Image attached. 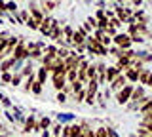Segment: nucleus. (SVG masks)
<instances>
[{
  "mask_svg": "<svg viewBox=\"0 0 152 137\" xmlns=\"http://www.w3.org/2000/svg\"><path fill=\"white\" fill-rule=\"evenodd\" d=\"M131 93H133V86H131V84H126L122 89H118L116 101L120 103V105H124V103H127V101L131 99Z\"/></svg>",
  "mask_w": 152,
  "mask_h": 137,
  "instance_id": "f257e3e1",
  "label": "nucleus"
},
{
  "mask_svg": "<svg viewBox=\"0 0 152 137\" xmlns=\"http://www.w3.org/2000/svg\"><path fill=\"white\" fill-rule=\"evenodd\" d=\"M28 53H31V51H28V50L25 48V44H23V42H19V44L15 46V48H13V53H12V57L15 59V61H21V59H25Z\"/></svg>",
  "mask_w": 152,
  "mask_h": 137,
  "instance_id": "f03ea898",
  "label": "nucleus"
},
{
  "mask_svg": "<svg viewBox=\"0 0 152 137\" xmlns=\"http://www.w3.org/2000/svg\"><path fill=\"white\" fill-rule=\"evenodd\" d=\"M114 44H116L120 50L122 48L126 50V48H129V44H131V36L129 34H124V32H122V34H114Z\"/></svg>",
  "mask_w": 152,
  "mask_h": 137,
  "instance_id": "7ed1b4c3",
  "label": "nucleus"
},
{
  "mask_svg": "<svg viewBox=\"0 0 152 137\" xmlns=\"http://www.w3.org/2000/svg\"><path fill=\"white\" fill-rule=\"evenodd\" d=\"M80 61H82V57H80V55L70 53L69 57H65V69H66V70H70V69H78V67H80Z\"/></svg>",
  "mask_w": 152,
  "mask_h": 137,
  "instance_id": "20e7f679",
  "label": "nucleus"
},
{
  "mask_svg": "<svg viewBox=\"0 0 152 137\" xmlns=\"http://www.w3.org/2000/svg\"><path fill=\"white\" fill-rule=\"evenodd\" d=\"M65 84H66V78H65V74H61V73H53V86L55 89H63L65 88Z\"/></svg>",
  "mask_w": 152,
  "mask_h": 137,
  "instance_id": "39448f33",
  "label": "nucleus"
},
{
  "mask_svg": "<svg viewBox=\"0 0 152 137\" xmlns=\"http://www.w3.org/2000/svg\"><path fill=\"white\" fill-rule=\"evenodd\" d=\"M126 84H127V78H126V76H124V74L120 73L116 78L112 80V89H116V92H118V89H122L124 86H126Z\"/></svg>",
  "mask_w": 152,
  "mask_h": 137,
  "instance_id": "423d86ee",
  "label": "nucleus"
},
{
  "mask_svg": "<svg viewBox=\"0 0 152 137\" xmlns=\"http://www.w3.org/2000/svg\"><path fill=\"white\" fill-rule=\"evenodd\" d=\"M13 65H15V59L10 57V59H6V61H2V63H0V70H2V73H8Z\"/></svg>",
  "mask_w": 152,
  "mask_h": 137,
  "instance_id": "0eeeda50",
  "label": "nucleus"
},
{
  "mask_svg": "<svg viewBox=\"0 0 152 137\" xmlns=\"http://www.w3.org/2000/svg\"><path fill=\"white\" fill-rule=\"evenodd\" d=\"M118 74H120V70H118L116 67H110V69H107V73H104V78H107L108 82H112V80L116 78Z\"/></svg>",
  "mask_w": 152,
  "mask_h": 137,
  "instance_id": "6e6552de",
  "label": "nucleus"
},
{
  "mask_svg": "<svg viewBox=\"0 0 152 137\" xmlns=\"http://www.w3.org/2000/svg\"><path fill=\"white\" fill-rule=\"evenodd\" d=\"M126 78H127V80H133V82H137V80H139V69H133V67H129V69H127Z\"/></svg>",
  "mask_w": 152,
  "mask_h": 137,
  "instance_id": "1a4fd4ad",
  "label": "nucleus"
},
{
  "mask_svg": "<svg viewBox=\"0 0 152 137\" xmlns=\"http://www.w3.org/2000/svg\"><path fill=\"white\" fill-rule=\"evenodd\" d=\"M66 80H69V82H74V80H78V69L66 70Z\"/></svg>",
  "mask_w": 152,
  "mask_h": 137,
  "instance_id": "9d476101",
  "label": "nucleus"
},
{
  "mask_svg": "<svg viewBox=\"0 0 152 137\" xmlns=\"http://www.w3.org/2000/svg\"><path fill=\"white\" fill-rule=\"evenodd\" d=\"M150 80V70H142V73H139V82L141 84H148Z\"/></svg>",
  "mask_w": 152,
  "mask_h": 137,
  "instance_id": "9b49d317",
  "label": "nucleus"
},
{
  "mask_svg": "<svg viewBox=\"0 0 152 137\" xmlns=\"http://www.w3.org/2000/svg\"><path fill=\"white\" fill-rule=\"evenodd\" d=\"M80 135H82V126H70L69 137H80Z\"/></svg>",
  "mask_w": 152,
  "mask_h": 137,
  "instance_id": "f8f14e48",
  "label": "nucleus"
},
{
  "mask_svg": "<svg viewBox=\"0 0 152 137\" xmlns=\"http://www.w3.org/2000/svg\"><path fill=\"white\" fill-rule=\"evenodd\" d=\"M150 111H152V101H150V99H146V101L141 105V112H142V114H146V112H150Z\"/></svg>",
  "mask_w": 152,
  "mask_h": 137,
  "instance_id": "ddd939ff",
  "label": "nucleus"
},
{
  "mask_svg": "<svg viewBox=\"0 0 152 137\" xmlns=\"http://www.w3.org/2000/svg\"><path fill=\"white\" fill-rule=\"evenodd\" d=\"M48 73H50V70H48L46 67H44V69H40V70H38V82H40V84H44V80L48 78Z\"/></svg>",
  "mask_w": 152,
  "mask_h": 137,
  "instance_id": "4468645a",
  "label": "nucleus"
},
{
  "mask_svg": "<svg viewBox=\"0 0 152 137\" xmlns=\"http://www.w3.org/2000/svg\"><path fill=\"white\" fill-rule=\"evenodd\" d=\"M137 137H152V131H148L146 127H139L137 130Z\"/></svg>",
  "mask_w": 152,
  "mask_h": 137,
  "instance_id": "2eb2a0df",
  "label": "nucleus"
},
{
  "mask_svg": "<svg viewBox=\"0 0 152 137\" xmlns=\"http://www.w3.org/2000/svg\"><path fill=\"white\" fill-rule=\"evenodd\" d=\"M86 95H88V92H86V89H78V92H76L74 93V97H76V101H84V99H86Z\"/></svg>",
  "mask_w": 152,
  "mask_h": 137,
  "instance_id": "dca6fc26",
  "label": "nucleus"
},
{
  "mask_svg": "<svg viewBox=\"0 0 152 137\" xmlns=\"http://www.w3.org/2000/svg\"><path fill=\"white\" fill-rule=\"evenodd\" d=\"M31 13H32V19H36L38 23L42 21V13L38 12V8H31Z\"/></svg>",
  "mask_w": 152,
  "mask_h": 137,
  "instance_id": "f3484780",
  "label": "nucleus"
},
{
  "mask_svg": "<svg viewBox=\"0 0 152 137\" xmlns=\"http://www.w3.org/2000/svg\"><path fill=\"white\" fill-rule=\"evenodd\" d=\"M142 126H146V124H152V111L150 112H146L145 116H142V122H141Z\"/></svg>",
  "mask_w": 152,
  "mask_h": 137,
  "instance_id": "a211bd4d",
  "label": "nucleus"
},
{
  "mask_svg": "<svg viewBox=\"0 0 152 137\" xmlns=\"http://www.w3.org/2000/svg\"><path fill=\"white\" fill-rule=\"evenodd\" d=\"M32 127H34V118H28V120H27V124H25V131H27V133H28V131H32Z\"/></svg>",
  "mask_w": 152,
  "mask_h": 137,
  "instance_id": "6ab92c4d",
  "label": "nucleus"
},
{
  "mask_svg": "<svg viewBox=\"0 0 152 137\" xmlns=\"http://www.w3.org/2000/svg\"><path fill=\"white\" fill-rule=\"evenodd\" d=\"M6 12L15 13V12H17V4H15V2H6Z\"/></svg>",
  "mask_w": 152,
  "mask_h": 137,
  "instance_id": "aec40b11",
  "label": "nucleus"
},
{
  "mask_svg": "<svg viewBox=\"0 0 152 137\" xmlns=\"http://www.w3.org/2000/svg\"><path fill=\"white\" fill-rule=\"evenodd\" d=\"M70 55V51L69 50H65V48H61V50H57V57H61V59H65V57H69Z\"/></svg>",
  "mask_w": 152,
  "mask_h": 137,
  "instance_id": "412c9836",
  "label": "nucleus"
},
{
  "mask_svg": "<svg viewBox=\"0 0 152 137\" xmlns=\"http://www.w3.org/2000/svg\"><path fill=\"white\" fill-rule=\"evenodd\" d=\"M27 27H31V29H38L40 25H38V21H36V19H32V17H28V19H27Z\"/></svg>",
  "mask_w": 152,
  "mask_h": 137,
  "instance_id": "4be33fe9",
  "label": "nucleus"
},
{
  "mask_svg": "<svg viewBox=\"0 0 152 137\" xmlns=\"http://www.w3.org/2000/svg\"><path fill=\"white\" fill-rule=\"evenodd\" d=\"M95 74H97V69H95L93 65H89V67H88V78H89V80L95 78Z\"/></svg>",
  "mask_w": 152,
  "mask_h": 137,
  "instance_id": "5701e85b",
  "label": "nucleus"
},
{
  "mask_svg": "<svg viewBox=\"0 0 152 137\" xmlns=\"http://www.w3.org/2000/svg\"><path fill=\"white\" fill-rule=\"evenodd\" d=\"M95 135H97V137H108V133H107V127H99V130L95 131Z\"/></svg>",
  "mask_w": 152,
  "mask_h": 137,
  "instance_id": "b1692460",
  "label": "nucleus"
},
{
  "mask_svg": "<svg viewBox=\"0 0 152 137\" xmlns=\"http://www.w3.org/2000/svg\"><path fill=\"white\" fill-rule=\"evenodd\" d=\"M12 78H13V76H12L10 73H2V76H0V80H2V82H6V84L12 82Z\"/></svg>",
  "mask_w": 152,
  "mask_h": 137,
  "instance_id": "393cba45",
  "label": "nucleus"
},
{
  "mask_svg": "<svg viewBox=\"0 0 152 137\" xmlns=\"http://www.w3.org/2000/svg\"><path fill=\"white\" fill-rule=\"evenodd\" d=\"M32 92H34V93H40L42 92V84L40 82H32Z\"/></svg>",
  "mask_w": 152,
  "mask_h": 137,
  "instance_id": "a878e982",
  "label": "nucleus"
},
{
  "mask_svg": "<svg viewBox=\"0 0 152 137\" xmlns=\"http://www.w3.org/2000/svg\"><path fill=\"white\" fill-rule=\"evenodd\" d=\"M95 69H97V73H99V74H104V73H107V67H104L103 63H99V65H97Z\"/></svg>",
  "mask_w": 152,
  "mask_h": 137,
  "instance_id": "bb28decb",
  "label": "nucleus"
},
{
  "mask_svg": "<svg viewBox=\"0 0 152 137\" xmlns=\"http://www.w3.org/2000/svg\"><path fill=\"white\" fill-rule=\"evenodd\" d=\"M53 8H55V2H50V0L44 2V10H53Z\"/></svg>",
  "mask_w": 152,
  "mask_h": 137,
  "instance_id": "cd10ccee",
  "label": "nucleus"
},
{
  "mask_svg": "<svg viewBox=\"0 0 152 137\" xmlns=\"http://www.w3.org/2000/svg\"><path fill=\"white\" fill-rule=\"evenodd\" d=\"M40 55H42V51H40V50H32V51H31V57H32V59H38Z\"/></svg>",
  "mask_w": 152,
  "mask_h": 137,
  "instance_id": "c85d7f7f",
  "label": "nucleus"
},
{
  "mask_svg": "<svg viewBox=\"0 0 152 137\" xmlns=\"http://www.w3.org/2000/svg\"><path fill=\"white\" fill-rule=\"evenodd\" d=\"M6 44H8V38H2V36H0V51H4Z\"/></svg>",
  "mask_w": 152,
  "mask_h": 137,
  "instance_id": "c756f323",
  "label": "nucleus"
},
{
  "mask_svg": "<svg viewBox=\"0 0 152 137\" xmlns=\"http://www.w3.org/2000/svg\"><path fill=\"white\" fill-rule=\"evenodd\" d=\"M57 101H59V103H65V101H66V97H65V93H63V92L57 93Z\"/></svg>",
  "mask_w": 152,
  "mask_h": 137,
  "instance_id": "7c9ffc66",
  "label": "nucleus"
},
{
  "mask_svg": "<svg viewBox=\"0 0 152 137\" xmlns=\"http://www.w3.org/2000/svg\"><path fill=\"white\" fill-rule=\"evenodd\" d=\"M19 80H21V74H15V76L12 78V84H13V86H17V84H19Z\"/></svg>",
  "mask_w": 152,
  "mask_h": 137,
  "instance_id": "2f4dec72",
  "label": "nucleus"
},
{
  "mask_svg": "<svg viewBox=\"0 0 152 137\" xmlns=\"http://www.w3.org/2000/svg\"><path fill=\"white\" fill-rule=\"evenodd\" d=\"M107 133H108V137H118V133L114 130H110V127H107Z\"/></svg>",
  "mask_w": 152,
  "mask_h": 137,
  "instance_id": "473e14b6",
  "label": "nucleus"
},
{
  "mask_svg": "<svg viewBox=\"0 0 152 137\" xmlns=\"http://www.w3.org/2000/svg\"><path fill=\"white\" fill-rule=\"evenodd\" d=\"M65 34L69 36V38H72V29H70V27H66V29H65Z\"/></svg>",
  "mask_w": 152,
  "mask_h": 137,
  "instance_id": "72a5a7b5",
  "label": "nucleus"
},
{
  "mask_svg": "<svg viewBox=\"0 0 152 137\" xmlns=\"http://www.w3.org/2000/svg\"><path fill=\"white\" fill-rule=\"evenodd\" d=\"M97 17H99V19H103V17H104V12L99 10V12H97Z\"/></svg>",
  "mask_w": 152,
  "mask_h": 137,
  "instance_id": "f704fd0d",
  "label": "nucleus"
},
{
  "mask_svg": "<svg viewBox=\"0 0 152 137\" xmlns=\"http://www.w3.org/2000/svg\"><path fill=\"white\" fill-rule=\"evenodd\" d=\"M142 127H146L148 131H152V124H146V126H142Z\"/></svg>",
  "mask_w": 152,
  "mask_h": 137,
  "instance_id": "c9c22d12",
  "label": "nucleus"
},
{
  "mask_svg": "<svg viewBox=\"0 0 152 137\" xmlns=\"http://www.w3.org/2000/svg\"><path fill=\"white\" fill-rule=\"evenodd\" d=\"M0 130H2V126H0Z\"/></svg>",
  "mask_w": 152,
  "mask_h": 137,
  "instance_id": "e433bc0d",
  "label": "nucleus"
},
{
  "mask_svg": "<svg viewBox=\"0 0 152 137\" xmlns=\"http://www.w3.org/2000/svg\"><path fill=\"white\" fill-rule=\"evenodd\" d=\"M150 86H152V84H150Z\"/></svg>",
  "mask_w": 152,
  "mask_h": 137,
  "instance_id": "4c0bfd02",
  "label": "nucleus"
}]
</instances>
